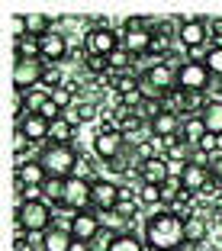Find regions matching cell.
Here are the masks:
<instances>
[{"mask_svg":"<svg viewBox=\"0 0 222 251\" xmlns=\"http://www.w3.org/2000/svg\"><path fill=\"white\" fill-rule=\"evenodd\" d=\"M49 100H52V94H49V90H45L42 84H39V87H32V90H26V94L20 97V103L26 106L29 113H39L45 103H49Z\"/></svg>","mask_w":222,"mask_h":251,"instance_id":"d4e9b609","label":"cell"},{"mask_svg":"<svg viewBox=\"0 0 222 251\" xmlns=\"http://www.w3.org/2000/svg\"><path fill=\"white\" fill-rule=\"evenodd\" d=\"M203 126H206L209 135H222V100H213L203 110Z\"/></svg>","mask_w":222,"mask_h":251,"instance_id":"484cf974","label":"cell"},{"mask_svg":"<svg viewBox=\"0 0 222 251\" xmlns=\"http://www.w3.org/2000/svg\"><path fill=\"white\" fill-rule=\"evenodd\" d=\"M180 126H184L180 116H174V113H161V116H155L151 123H148V132H151V139L164 142V139H171V135H180Z\"/></svg>","mask_w":222,"mask_h":251,"instance_id":"e0dca14e","label":"cell"},{"mask_svg":"<svg viewBox=\"0 0 222 251\" xmlns=\"http://www.w3.org/2000/svg\"><path fill=\"white\" fill-rule=\"evenodd\" d=\"M84 49H87V55L110 58L116 49H123V29H113V26H94V29L84 32Z\"/></svg>","mask_w":222,"mask_h":251,"instance_id":"5b68a950","label":"cell"},{"mask_svg":"<svg viewBox=\"0 0 222 251\" xmlns=\"http://www.w3.org/2000/svg\"><path fill=\"white\" fill-rule=\"evenodd\" d=\"M106 251H145V238L132 235V232H116L106 245Z\"/></svg>","mask_w":222,"mask_h":251,"instance_id":"603a6c76","label":"cell"},{"mask_svg":"<svg viewBox=\"0 0 222 251\" xmlns=\"http://www.w3.org/2000/svg\"><path fill=\"white\" fill-rule=\"evenodd\" d=\"M39 161L45 164L49 177L68 180V177H74V174H77L81 158H77L74 145H55V142H49V145H42V151H39Z\"/></svg>","mask_w":222,"mask_h":251,"instance_id":"7a4b0ae2","label":"cell"},{"mask_svg":"<svg viewBox=\"0 0 222 251\" xmlns=\"http://www.w3.org/2000/svg\"><path fill=\"white\" fill-rule=\"evenodd\" d=\"M139 177H142V184H155V187H161L164 180L171 177V164H168V158L158 155V158H148V161H142Z\"/></svg>","mask_w":222,"mask_h":251,"instance_id":"9a60e30c","label":"cell"},{"mask_svg":"<svg viewBox=\"0 0 222 251\" xmlns=\"http://www.w3.org/2000/svg\"><path fill=\"white\" fill-rule=\"evenodd\" d=\"M39 84H42L49 94H52V90H58V87H65V77H61V65H45L42 81H39Z\"/></svg>","mask_w":222,"mask_h":251,"instance_id":"f546056e","label":"cell"},{"mask_svg":"<svg viewBox=\"0 0 222 251\" xmlns=\"http://www.w3.org/2000/svg\"><path fill=\"white\" fill-rule=\"evenodd\" d=\"M213 177H216V180L222 184V155L216 158V164H213Z\"/></svg>","mask_w":222,"mask_h":251,"instance_id":"60d3db41","label":"cell"},{"mask_svg":"<svg viewBox=\"0 0 222 251\" xmlns=\"http://www.w3.org/2000/svg\"><path fill=\"white\" fill-rule=\"evenodd\" d=\"M123 148H126V139L123 132H97L94 135V155L100 161H113V158L123 155Z\"/></svg>","mask_w":222,"mask_h":251,"instance_id":"4fadbf2b","label":"cell"},{"mask_svg":"<svg viewBox=\"0 0 222 251\" xmlns=\"http://www.w3.org/2000/svg\"><path fill=\"white\" fill-rule=\"evenodd\" d=\"M119 200H139V190L129 184H119Z\"/></svg>","mask_w":222,"mask_h":251,"instance_id":"f35d334b","label":"cell"},{"mask_svg":"<svg viewBox=\"0 0 222 251\" xmlns=\"http://www.w3.org/2000/svg\"><path fill=\"white\" fill-rule=\"evenodd\" d=\"M16 184L23 187H45V180H49V171H45V164L39 161V158H29V161L16 164Z\"/></svg>","mask_w":222,"mask_h":251,"instance_id":"5bb4252c","label":"cell"},{"mask_svg":"<svg viewBox=\"0 0 222 251\" xmlns=\"http://www.w3.org/2000/svg\"><path fill=\"white\" fill-rule=\"evenodd\" d=\"M100 232H103V216L97 213V209H84V213L74 216L71 222V235L77 238V242H97L100 238Z\"/></svg>","mask_w":222,"mask_h":251,"instance_id":"30bf717a","label":"cell"},{"mask_svg":"<svg viewBox=\"0 0 222 251\" xmlns=\"http://www.w3.org/2000/svg\"><path fill=\"white\" fill-rule=\"evenodd\" d=\"M10 32H13V42L29 36V32H26V16H13V20H10Z\"/></svg>","mask_w":222,"mask_h":251,"instance_id":"d590c367","label":"cell"},{"mask_svg":"<svg viewBox=\"0 0 222 251\" xmlns=\"http://www.w3.org/2000/svg\"><path fill=\"white\" fill-rule=\"evenodd\" d=\"M90 203H94L97 213H113L119 203V184L110 177H94V193H90Z\"/></svg>","mask_w":222,"mask_h":251,"instance_id":"7c38bea8","label":"cell"},{"mask_svg":"<svg viewBox=\"0 0 222 251\" xmlns=\"http://www.w3.org/2000/svg\"><path fill=\"white\" fill-rule=\"evenodd\" d=\"M187 245V219L171 209L148 216L145 222V248L151 251H180Z\"/></svg>","mask_w":222,"mask_h":251,"instance_id":"6da1fadb","label":"cell"},{"mask_svg":"<svg viewBox=\"0 0 222 251\" xmlns=\"http://www.w3.org/2000/svg\"><path fill=\"white\" fill-rule=\"evenodd\" d=\"M29 151L36 155V145H32V142L26 139V135H23L20 129H16V132H13V155H16V164L29 161Z\"/></svg>","mask_w":222,"mask_h":251,"instance_id":"f1b7e54d","label":"cell"},{"mask_svg":"<svg viewBox=\"0 0 222 251\" xmlns=\"http://www.w3.org/2000/svg\"><path fill=\"white\" fill-rule=\"evenodd\" d=\"M42 71H45V61L42 58H16L13 61V94L23 97L26 90L39 87Z\"/></svg>","mask_w":222,"mask_h":251,"instance_id":"52a82bcc","label":"cell"},{"mask_svg":"<svg viewBox=\"0 0 222 251\" xmlns=\"http://www.w3.org/2000/svg\"><path fill=\"white\" fill-rule=\"evenodd\" d=\"M139 203H142V206H161V203H164L161 187H155V184H142V187H139Z\"/></svg>","mask_w":222,"mask_h":251,"instance_id":"4dcf8cb0","label":"cell"},{"mask_svg":"<svg viewBox=\"0 0 222 251\" xmlns=\"http://www.w3.org/2000/svg\"><path fill=\"white\" fill-rule=\"evenodd\" d=\"M206 26H209V39H222V16L219 20H206Z\"/></svg>","mask_w":222,"mask_h":251,"instance_id":"74e56055","label":"cell"},{"mask_svg":"<svg viewBox=\"0 0 222 251\" xmlns=\"http://www.w3.org/2000/svg\"><path fill=\"white\" fill-rule=\"evenodd\" d=\"M16 229L20 232H39V235H45V232L55 226V209L49 200H39V203H16Z\"/></svg>","mask_w":222,"mask_h":251,"instance_id":"3957f363","label":"cell"},{"mask_svg":"<svg viewBox=\"0 0 222 251\" xmlns=\"http://www.w3.org/2000/svg\"><path fill=\"white\" fill-rule=\"evenodd\" d=\"M151 39H155L151 20H145V16H129V20L123 23V49H126L132 58H142V55L151 52Z\"/></svg>","mask_w":222,"mask_h":251,"instance_id":"277c9868","label":"cell"},{"mask_svg":"<svg viewBox=\"0 0 222 251\" xmlns=\"http://www.w3.org/2000/svg\"><path fill=\"white\" fill-rule=\"evenodd\" d=\"M68 251H94V245H87V242H77V238H74L71 242V248Z\"/></svg>","mask_w":222,"mask_h":251,"instance_id":"ab89813d","label":"cell"},{"mask_svg":"<svg viewBox=\"0 0 222 251\" xmlns=\"http://www.w3.org/2000/svg\"><path fill=\"white\" fill-rule=\"evenodd\" d=\"M206 135V126H203V116H184V126H180V139L197 145V142Z\"/></svg>","mask_w":222,"mask_h":251,"instance_id":"cb8c5ba5","label":"cell"},{"mask_svg":"<svg viewBox=\"0 0 222 251\" xmlns=\"http://www.w3.org/2000/svg\"><path fill=\"white\" fill-rule=\"evenodd\" d=\"M16 129H20V132L32 142V145H49V135H52V123H49V119H42L39 113H32V116L26 119V123H20Z\"/></svg>","mask_w":222,"mask_h":251,"instance_id":"2e32d148","label":"cell"},{"mask_svg":"<svg viewBox=\"0 0 222 251\" xmlns=\"http://www.w3.org/2000/svg\"><path fill=\"white\" fill-rule=\"evenodd\" d=\"M90 193H94V180L84 177V174H74V177L65 180V197H61V203H65L68 209H74V213H84V209H94Z\"/></svg>","mask_w":222,"mask_h":251,"instance_id":"ba28073f","label":"cell"},{"mask_svg":"<svg viewBox=\"0 0 222 251\" xmlns=\"http://www.w3.org/2000/svg\"><path fill=\"white\" fill-rule=\"evenodd\" d=\"M13 251H36V245L29 242V235H26V232L16 229V235H13Z\"/></svg>","mask_w":222,"mask_h":251,"instance_id":"8d00e7d4","label":"cell"},{"mask_svg":"<svg viewBox=\"0 0 222 251\" xmlns=\"http://www.w3.org/2000/svg\"><path fill=\"white\" fill-rule=\"evenodd\" d=\"M74 129H77V126H71L68 119H58V123H52V135H49V142H55V145H71Z\"/></svg>","mask_w":222,"mask_h":251,"instance_id":"83f0119b","label":"cell"},{"mask_svg":"<svg viewBox=\"0 0 222 251\" xmlns=\"http://www.w3.org/2000/svg\"><path fill=\"white\" fill-rule=\"evenodd\" d=\"M203 65L209 68V74L213 77H222V45H209V55H206V61Z\"/></svg>","mask_w":222,"mask_h":251,"instance_id":"836d02e7","label":"cell"},{"mask_svg":"<svg viewBox=\"0 0 222 251\" xmlns=\"http://www.w3.org/2000/svg\"><path fill=\"white\" fill-rule=\"evenodd\" d=\"M74 242L71 229H61V226H52L45 232V242H42V251H68Z\"/></svg>","mask_w":222,"mask_h":251,"instance_id":"7402d4cb","label":"cell"},{"mask_svg":"<svg viewBox=\"0 0 222 251\" xmlns=\"http://www.w3.org/2000/svg\"><path fill=\"white\" fill-rule=\"evenodd\" d=\"M139 209H142V203H139V200H119V203H116V209H113V216H116L119 222H132L135 216H139Z\"/></svg>","mask_w":222,"mask_h":251,"instance_id":"1f68e13d","label":"cell"},{"mask_svg":"<svg viewBox=\"0 0 222 251\" xmlns=\"http://www.w3.org/2000/svg\"><path fill=\"white\" fill-rule=\"evenodd\" d=\"M177 42L184 45V52H190V49H206V45H209V26H206V20H200V16H193V20H180Z\"/></svg>","mask_w":222,"mask_h":251,"instance_id":"9c48e42d","label":"cell"},{"mask_svg":"<svg viewBox=\"0 0 222 251\" xmlns=\"http://www.w3.org/2000/svg\"><path fill=\"white\" fill-rule=\"evenodd\" d=\"M161 193H164V209H168L171 203H174V200H177L180 193H184V180H180V177H174V174H171V177H168V180H164V184H161Z\"/></svg>","mask_w":222,"mask_h":251,"instance_id":"d6a6232c","label":"cell"},{"mask_svg":"<svg viewBox=\"0 0 222 251\" xmlns=\"http://www.w3.org/2000/svg\"><path fill=\"white\" fill-rule=\"evenodd\" d=\"M39 45H42V61H45V65H65L68 55H71L68 36L61 29H52L49 36H42V39H39Z\"/></svg>","mask_w":222,"mask_h":251,"instance_id":"8fae6325","label":"cell"},{"mask_svg":"<svg viewBox=\"0 0 222 251\" xmlns=\"http://www.w3.org/2000/svg\"><path fill=\"white\" fill-rule=\"evenodd\" d=\"M13 58H42V45H39V39L26 36V39H20V42H13Z\"/></svg>","mask_w":222,"mask_h":251,"instance_id":"4316f807","label":"cell"},{"mask_svg":"<svg viewBox=\"0 0 222 251\" xmlns=\"http://www.w3.org/2000/svg\"><path fill=\"white\" fill-rule=\"evenodd\" d=\"M209 177H213V171L197 168V164H187V168H184V174H180V180H184V190L197 193V197H200V190L209 184Z\"/></svg>","mask_w":222,"mask_h":251,"instance_id":"ffe728a7","label":"cell"},{"mask_svg":"<svg viewBox=\"0 0 222 251\" xmlns=\"http://www.w3.org/2000/svg\"><path fill=\"white\" fill-rule=\"evenodd\" d=\"M213 81L216 77L209 74V68L203 61H184L177 71V87L187 90V94H209Z\"/></svg>","mask_w":222,"mask_h":251,"instance_id":"8992f818","label":"cell"},{"mask_svg":"<svg viewBox=\"0 0 222 251\" xmlns=\"http://www.w3.org/2000/svg\"><path fill=\"white\" fill-rule=\"evenodd\" d=\"M206 238H209V219L206 216H200V213L187 216V245L197 248V245H206Z\"/></svg>","mask_w":222,"mask_h":251,"instance_id":"d6986e66","label":"cell"},{"mask_svg":"<svg viewBox=\"0 0 222 251\" xmlns=\"http://www.w3.org/2000/svg\"><path fill=\"white\" fill-rule=\"evenodd\" d=\"M97 113H100V103H94V100H77V103L65 113V119L71 126H81V123H94Z\"/></svg>","mask_w":222,"mask_h":251,"instance_id":"44dd1931","label":"cell"},{"mask_svg":"<svg viewBox=\"0 0 222 251\" xmlns=\"http://www.w3.org/2000/svg\"><path fill=\"white\" fill-rule=\"evenodd\" d=\"M142 77H145V81H151L158 90H164V94L177 87V68H174V65H168V61L155 65V68H151L148 74H142Z\"/></svg>","mask_w":222,"mask_h":251,"instance_id":"ac0fdd59","label":"cell"},{"mask_svg":"<svg viewBox=\"0 0 222 251\" xmlns=\"http://www.w3.org/2000/svg\"><path fill=\"white\" fill-rule=\"evenodd\" d=\"M139 113H142V116L148 119V123H151V119H155V116H161V113H164V106H161V100H145Z\"/></svg>","mask_w":222,"mask_h":251,"instance_id":"e575fe53","label":"cell"}]
</instances>
